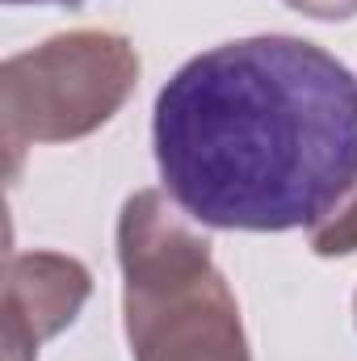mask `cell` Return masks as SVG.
<instances>
[{
	"instance_id": "obj_1",
	"label": "cell",
	"mask_w": 357,
	"mask_h": 361,
	"mask_svg": "<svg viewBox=\"0 0 357 361\" xmlns=\"http://www.w3.org/2000/svg\"><path fill=\"white\" fill-rule=\"evenodd\" d=\"M156 169L214 231H311L357 189V76L294 34L181 63L152 109Z\"/></svg>"
},
{
	"instance_id": "obj_2",
	"label": "cell",
	"mask_w": 357,
	"mask_h": 361,
	"mask_svg": "<svg viewBox=\"0 0 357 361\" xmlns=\"http://www.w3.org/2000/svg\"><path fill=\"white\" fill-rule=\"evenodd\" d=\"M118 269L131 361H253L210 235L169 189H139L122 202Z\"/></svg>"
},
{
	"instance_id": "obj_3",
	"label": "cell",
	"mask_w": 357,
	"mask_h": 361,
	"mask_svg": "<svg viewBox=\"0 0 357 361\" xmlns=\"http://www.w3.org/2000/svg\"><path fill=\"white\" fill-rule=\"evenodd\" d=\"M139 51L118 30H68L0 68V126L17 169L21 147L76 143L101 130L139 85Z\"/></svg>"
},
{
	"instance_id": "obj_4",
	"label": "cell",
	"mask_w": 357,
	"mask_h": 361,
	"mask_svg": "<svg viewBox=\"0 0 357 361\" xmlns=\"http://www.w3.org/2000/svg\"><path fill=\"white\" fill-rule=\"evenodd\" d=\"M92 294V273L63 252H13L0 294V361H38V349L76 324Z\"/></svg>"
},
{
	"instance_id": "obj_5",
	"label": "cell",
	"mask_w": 357,
	"mask_h": 361,
	"mask_svg": "<svg viewBox=\"0 0 357 361\" xmlns=\"http://www.w3.org/2000/svg\"><path fill=\"white\" fill-rule=\"evenodd\" d=\"M307 244L315 257H353L357 252V189L320 223L307 231Z\"/></svg>"
},
{
	"instance_id": "obj_6",
	"label": "cell",
	"mask_w": 357,
	"mask_h": 361,
	"mask_svg": "<svg viewBox=\"0 0 357 361\" xmlns=\"http://www.w3.org/2000/svg\"><path fill=\"white\" fill-rule=\"evenodd\" d=\"M294 13L311 17V21H349L357 17V0H282Z\"/></svg>"
},
{
	"instance_id": "obj_7",
	"label": "cell",
	"mask_w": 357,
	"mask_h": 361,
	"mask_svg": "<svg viewBox=\"0 0 357 361\" xmlns=\"http://www.w3.org/2000/svg\"><path fill=\"white\" fill-rule=\"evenodd\" d=\"M4 4H63V8H76L85 0H4Z\"/></svg>"
},
{
	"instance_id": "obj_8",
	"label": "cell",
	"mask_w": 357,
	"mask_h": 361,
	"mask_svg": "<svg viewBox=\"0 0 357 361\" xmlns=\"http://www.w3.org/2000/svg\"><path fill=\"white\" fill-rule=\"evenodd\" d=\"M353 324H357V294H353Z\"/></svg>"
}]
</instances>
